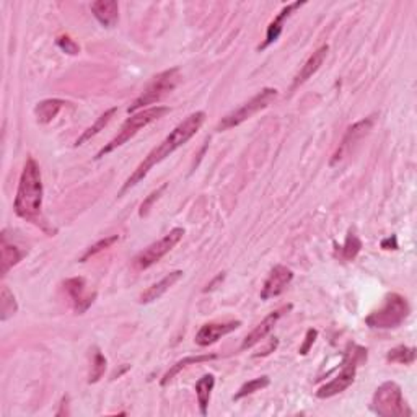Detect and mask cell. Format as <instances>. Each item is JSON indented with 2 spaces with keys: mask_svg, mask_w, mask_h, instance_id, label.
<instances>
[{
  "mask_svg": "<svg viewBox=\"0 0 417 417\" xmlns=\"http://www.w3.org/2000/svg\"><path fill=\"white\" fill-rule=\"evenodd\" d=\"M205 123V113L204 111H196L193 114H189L183 123H179L177 128H175L172 132H170L162 144L158 147H155L152 152H150L147 157L144 158V162L139 165L137 168L134 170V173L125 179V183L123 184V189L119 191V196H123L125 191H129L130 188H134L135 184L140 183L145 177H147L150 170H152L155 165L162 162L172 155L175 150H178L179 147L194 137L196 134L199 132V129L203 128V124Z\"/></svg>",
  "mask_w": 417,
  "mask_h": 417,
  "instance_id": "obj_1",
  "label": "cell"
},
{
  "mask_svg": "<svg viewBox=\"0 0 417 417\" xmlns=\"http://www.w3.org/2000/svg\"><path fill=\"white\" fill-rule=\"evenodd\" d=\"M43 207V179L39 165L29 157L25 163L22 177H20L18 191L15 196L13 209L18 217L29 222L39 224V215Z\"/></svg>",
  "mask_w": 417,
  "mask_h": 417,
  "instance_id": "obj_2",
  "label": "cell"
},
{
  "mask_svg": "<svg viewBox=\"0 0 417 417\" xmlns=\"http://www.w3.org/2000/svg\"><path fill=\"white\" fill-rule=\"evenodd\" d=\"M364 362H367V349L357 344H349L343 359V369H341L339 374L336 375L329 383L323 385L316 391V396H318L320 399H326L333 398V396L348 390L349 386L354 383L359 365L364 364Z\"/></svg>",
  "mask_w": 417,
  "mask_h": 417,
  "instance_id": "obj_3",
  "label": "cell"
},
{
  "mask_svg": "<svg viewBox=\"0 0 417 417\" xmlns=\"http://www.w3.org/2000/svg\"><path fill=\"white\" fill-rule=\"evenodd\" d=\"M411 315V306L406 297L399 294H388L383 305L371 311L365 318V324L371 329H395L399 328Z\"/></svg>",
  "mask_w": 417,
  "mask_h": 417,
  "instance_id": "obj_4",
  "label": "cell"
},
{
  "mask_svg": "<svg viewBox=\"0 0 417 417\" xmlns=\"http://www.w3.org/2000/svg\"><path fill=\"white\" fill-rule=\"evenodd\" d=\"M170 111H172V109L168 107H150L147 109H142V111L135 113L134 116L128 118L124 121V124L121 125L118 134L114 135V137L97 153V158H103L104 155L111 153L113 150H116L118 147H121V145L129 142V140L132 139L140 129L147 128L149 124H152L153 121L163 118L165 114H168Z\"/></svg>",
  "mask_w": 417,
  "mask_h": 417,
  "instance_id": "obj_5",
  "label": "cell"
},
{
  "mask_svg": "<svg viewBox=\"0 0 417 417\" xmlns=\"http://www.w3.org/2000/svg\"><path fill=\"white\" fill-rule=\"evenodd\" d=\"M371 411L380 417L413 416V411L406 404L403 390L395 381H385L376 388L371 398Z\"/></svg>",
  "mask_w": 417,
  "mask_h": 417,
  "instance_id": "obj_6",
  "label": "cell"
},
{
  "mask_svg": "<svg viewBox=\"0 0 417 417\" xmlns=\"http://www.w3.org/2000/svg\"><path fill=\"white\" fill-rule=\"evenodd\" d=\"M181 74L178 67L168 69L165 72L155 75L152 82L147 85V88L144 90L142 95L139 98H135L130 107L128 108V113H137L139 109L144 107H149V104L158 103L163 97H167L170 92H173L179 83Z\"/></svg>",
  "mask_w": 417,
  "mask_h": 417,
  "instance_id": "obj_7",
  "label": "cell"
},
{
  "mask_svg": "<svg viewBox=\"0 0 417 417\" xmlns=\"http://www.w3.org/2000/svg\"><path fill=\"white\" fill-rule=\"evenodd\" d=\"M278 95L279 92L275 88H263L258 95H254L253 98L241 104L240 108H237L235 111L228 113L227 116L222 118V121H220L217 125V130L222 132V130L233 129L237 128V125L243 124L245 121L251 119L254 114H258L259 111H263V109L268 108L269 104L278 98Z\"/></svg>",
  "mask_w": 417,
  "mask_h": 417,
  "instance_id": "obj_8",
  "label": "cell"
},
{
  "mask_svg": "<svg viewBox=\"0 0 417 417\" xmlns=\"http://www.w3.org/2000/svg\"><path fill=\"white\" fill-rule=\"evenodd\" d=\"M183 237H184V228L177 227L170 230L163 238H160L158 241H155V243L149 245L144 251H140V253L132 259V266L137 271L152 268V266L157 264L165 254H168L170 251H172L175 246L183 240Z\"/></svg>",
  "mask_w": 417,
  "mask_h": 417,
  "instance_id": "obj_9",
  "label": "cell"
},
{
  "mask_svg": "<svg viewBox=\"0 0 417 417\" xmlns=\"http://www.w3.org/2000/svg\"><path fill=\"white\" fill-rule=\"evenodd\" d=\"M374 124H375V116H369V118L359 121V123L350 125V128L346 130L343 142L339 144L338 150H336L333 158H331V167H334V165H338L343 162V160L350 157V155L354 153V150L359 145L360 140L370 132L371 128H374Z\"/></svg>",
  "mask_w": 417,
  "mask_h": 417,
  "instance_id": "obj_10",
  "label": "cell"
},
{
  "mask_svg": "<svg viewBox=\"0 0 417 417\" xmlns=\"http://www.w3.org/2000/svg\"><path fill=\"white\" fill-rule=\"evenodd\" d=\"M292 279H294L292 269L284 264L274 266V268L271 269L268 279L264 280L263 290H261V299L269 300V299L279 297V295L289 287V284L292 282Z\"/></svg>",
  "mask_w": 417,
  "mask_h": 417,
  "instance_id": "obj_11",
  "label": "cell"
},
{
  "mask_svg": "<svg viewBox=\"0 0 417 417\" xmlns=\"http://www.w3.org/2000/svg\"><path fill=\"white\" fill-rule=\"evenodd\" d=\"M241 326V321H214V323H205L200 326V329L196 334V344L200 348L205 346L215 344L219 339H222L224 336L233 333L235 329H238Z\"/></svg>",
  "mask_w": 417,
  "mask_h": 417,
  "instance_id": "obj_12",
  "label": "cell"
},
{
  "mask_svg": "<svg viewBox=\"0 0 417 417\" xmlns=\"http://www.w3.org/2000/svg\"><path fill=\"white\" fill-rule=\"evenodd\" d=\"M64 289L67 292L70 301H72V306L75 313L82 315L87 311L90 306L93 305L95 299H97V294L87 292V282H85L83 278H72L67 279L64 282Z\"/></svg>",
  "mask_w": 417,
  "mask_h": 417,
  "instance_id": "obj_13",
  "label": "cell"
},
{
  "mask_svg": "<svg viewBox=\"0 0 417 417\" xmlns=\"http://www.w3.org/2000/svg\"><path fill=\"white\" fill-rule=\"evenodd\" d=\"M292 310V305H284L280 306V308L274 310L273 313H269L266 318L261 321V323L256 326V328L251 331V333L246 336V338L243 339V343H241V350H246V349H251L253 346H256L258 343H261L266 336H268L271 331L274 329V326L278 324V321L282 318V316L287 313V311Z\"/></svg>",
  "mask_w": 417,
  "mask_h": 417,
  "instance_id": "obj_14",
  "label": "cell"
},
{
  "mask_svg": "<svg viewBox=\"0 0 417 417\" xmlns=\"http://www.w3.org/2000/svg\"><path fill=\"white\" fill-rule=\"evenodd\" d=\"M328 51H329V46H328V44H324V46L316 49V51L311 54L308 59H306V62L301 65L300 72L295 75L292 87H290V92H294L295 88H299L300 85H303L306 80L311 78L316 72H318L320 67L324 62L326 56H328Z\"/></svg>",
  "mask_w": 417,
  "mask_h": 417,
  "instance_id": "obj_15",
  "label": "cell"
},
{
  "mask_svg": "<svg viewBox=\"0 0 417 417\" xmlns=\"http://www.w3.org/2000/svg\"><path fill=\"white\" fill-rule=\"evenodd\" d=\"M301 5H305V2H294V4H289L287 7H284L280 10V13L275 17L273 22L269 23L268 27V32H266V39L263 41V44H259L258 46V51H264V49H268L271 44H274L278 41L280 34H282V29H284V22L287 20L290 15H292L295 10L300 8Z\"/></svg>",
  "mask_w": 417,
  "mask_h": 417,
  "instance_id": "obj_16",
  "label": "cell"
},
{
  "mask_svg": "<svg viewBox=\"0 0 417 417\" xmlns=\"http://www.w3.org/2000/svg\"><path fill=\"white\" fill-rule=\"evenodd\" d=\"M181 278H183V271H173V273L167 274L162 280H158L157 284L150 285V287L145 290L142 295H140L139 301L140 303L147 305V303H152V301H155V300H158L163 294H167L168 290L172 289Z\"/></svg>",
  "mask_w": 417,
  "mask_h": 417,
  "instance_id": "obj_17",
  "label": "cell"
},
{
  "mask_svg": "<svg viewBox=\"0 0 417 417\" xmlns=\"http://www.w3.org/2000/svg\"><path fill=\"white\" fill-rule=\"evenodd\" d=\"M92 12L95 18L98 20L103 27L113 28L118 23L119 18V5L114 0H98L92 4Z\"/></svg>",
  "mask_w": 417,
  "mask_h": 417,
  "instance_id": "obj_18",
  "label": "cell"
},
{
  "mask_svg": "<svg viewBox=\"0 0 417 417\" xmlns=\"http://www.w3.org/2000/svg\"><path fill=\"white\" fill-rule=\"evenodd\" d=\"M25 251L20 249L17 245L10 243L7 232L2 233V243H0V263H2V275L8 273L13 266H17L23 259Z\"/></svg>",
  "mask_w": 417,
  "mask_h": 417,
  "instance_id": "obj_19",
  "label": "cell"
},
{
  "mask_svg": "<svg viewBox=\"0 0 417 417\" xmlns=\"http://www.w3.org/2000/svg\"><path fill=\"white\" fill-rule=\"evenodd\" d=\"M65 102L64 100H57V98H49V100H43L36 104L34 108V116H36V121L39 124H49L51 121L57 116L60 109L64 108Z\"/></svg>",
  "mask_w": 417,
  "mask_h": 417,
  "instance_id": "obj_20",
  "label": "cell"
},
{
  "mask_svg": "<svg viewBox=\"0 0 417 417\" xmlns=\"http://www.w3.org/2000/svg\"><path fill=\"white\" fill-rule=\"evenodd\" d=\"M214 386H215V376L212 374L204 375L203 378H199L198 383H196V396H198L199 411L203 416H207L209 401H210V395H212Z\"/></svg>",
  "mask_w": 417,
  "mask_h": 417,
  "instance_id": "obj_21",
  "label": "cell"
},
{
  "mask_svg": "<svg viewBox=\"0 0 417 417\" xmlns=\"http://www.w3.org/2000/svg\"><path fill=\"white\" fill-rule=\"evenodd\" d=\"M217 359V355L215 354H205V355H191V357H184V359H181V360H178L177 364H175L172 369H170L167 374L163 375V378H162V381H160V383H162V386H167L170 381H172L175 376H177L181 370H184L186 367H189V365H196V364H203V362H209V360H215Z\"/></svg>",
  "mask_w": 417,
  "mask_h": 417,
  "instance_id": "obj_22",
  "label": "cell"
},
{
  "mask_svg": "<svg viewBox=\"0 0 417 417\" xmlns=\"http://www.w3.org/2000/svg\"><path fill=\"white\" fill-rule=\"evenodd\" d=\"M116 111H118V108H111V109H108V111H104L102 116L95 121L93 125H90V128L85 130V132L80 135L77 140H75V147H80V145H83L85 142H87V140H90L97 134L102 132V130L109 124V121L113 119L114 114H116Z\"/></svg>",
  "mask_w": 417,
  "mask_h": 417,
  "instance_id": "obj_23",
  "label": "cell"
},
{
  "mask_svg": "<svg viewBox=\"0 0 417 417\" xmlns=\"http://www.w3.org/2000/svg\"><path fill=\"white\" fill-rule=\"evenodd\" d=\"M17 311H18L17 299H15V295L10 292L7 285H4L2 294H0V320L7 321L8 318H12Z\"/></svg>",
  "mask_w": 417,
  "mask_h": 417,
  "instance_id": "obj_24",
  "label": "cell"
},
{
  "mask_svg": "<svg viewBox=\"0 0 417 417\" xmlns=\"http://www.w3.org/2000/svg\"><path fill=\"white\" fill-rule=\"evenodd\" d=\"M360 249H362V241L359 240L357 235L349 232L348 238H346V241H344V245L339 246L338 256L344 261H354L355 258H357V254L360 253Z\"/></svg>",
  "mask_w": 417,
  "mask_h": 417,
  "instance_id": "obj_25",
  "label": "cell"
},
{
  "mask_svg": "<svg viewBox=\"0 0 417 417\" xmlns=\"http://www.w3.org/2000/svg\"><path fill=\"white\" fill-rule=\"evenodd\" d=\"M107 357L102 354V350L98 348H93V357H92V369H90L88 383H98L103 378L104 371H107Z\"/></svg>",
  "mask_w": 417,
  "mask_h": 417,
  "instance_id": "obj_26",
  "label": "cell"
},
{
  "mask_svg": "<svg viewBox=\"0 0 417 417\" xmlns=\"http://www.w3.org/2000/svg\"><path fill=\"white\" fill-rule=\"evenodd\" d=\"M269 383H271V380H269L268 375H263V376H259V378L246 381V383L243 386H241V388L237 391V393H235L233 401H240V399L246 398V396L256 393V391H261V390L268 388Z\"/></svg>",
  "mask_w": 417,
  "mask_h": 417,
  "instance_id": "obj_27",
  "label": "cell"
},
{
  "mask_svg": "<svg viewBox=\"0 0 417 417\" xmlns=\"http://www.w3.org/2000/svg\"><path fill=\"white\" fill-rule=\"evenodd\" d=\"M386 360L393 362V364L411 365L416 362V349L408 348V346H398V348L391 349L390 353L386 354Z\"/></svg>",
  "mask_w": 417,
  "mask_h": 417,
  "instance_id": "obj_28",
  "label": "cell"
},
{
  "mask_svg": "<svg viewBox=\"0 0 417 417\" xmlns=\"http://www.w3.org/2000/svg\"><path fill=\"white\" fill-rule=\"evenodd\" d=\"M116 241H119V235H111V237H107L103 240L97 241V243L90 246V248H87V251L80 256V263H85V261H88L90 258H93V256H97L98 253H102V251L111 248V246L116 243Z\"/></svg>",
  "mask_w": 417,
  "mask_h": 417,
  "instance_id": "obj_29",
  "label": "cell"
},
{
  "mask_svg": "<svg viewBox=\"0 0 417 417\" xmlns=\"http://www.w3.org/2000/svg\"><path fill=\"white\" fill-rule=\"evenodd\" d=\"M167 183L165 184H162L160 186L158 189H155V191H152V193H150L149 196H147V199L144 200L142 204H140V209H139V217L140 219H144V217H147V214L150 212V209L153 207V204H155V200H158L160 199V196L163 194V191L167 189Z\"/></svg>",
  "mask_w": 417,
  "mask_h": 417,
  "instance_id": "obj_30",
  "label": "cell"
},
{
  "mask_svg": "<svg viewBox=\"0 0 417 417\" xmlns=\"http://www.w3.org/2000/svg\"><path fill=\"white\" fill-rule=\"evenodd\" d=\"M56 43H57V46L62 49L65 54H70V56H75V54L80 53L78 44L75 43L72 38L67 36V34H62V36H59L56 39Z\"/></svg>",
  "mask_w": 417,
  "mask_h": 417,
  "instance_id": "obj_31",
  "label": "cell"
},
{
  "mask_svg": "<svg viewBox=\"0 0 417 417\" xmlns=\"http://www.w3.org/2000/svg\"><path fill=\"white\" fill-rule=\"evenodd\" d=\"M316 338H318V331H316V329H308V331H306V336H305V343L300 346V354H301V355H306V354L310 353L311 346L315 344Z\"/></svg>",
  "mask_w": 417,
  "mask_h": 417,
  "instance_id": "obj_32",
  "label": "cell"
},
{
  "mask_svg": "<svg viewBox=\"0 0 417 417\" xmlns=\"http://www.w3.org/2000/svg\"><path fill=\"white\" fill-rule=\"evenodd\" d=\"M381 248L383 249H398V238L396 235H391L390 238H385L381 241Z\"/></svg>",
  "mask_w": 417,
  "mask_h": 417,
  "instance_id": "obj_33",
  "label": "cell"
}]
</instances>
